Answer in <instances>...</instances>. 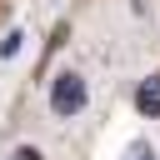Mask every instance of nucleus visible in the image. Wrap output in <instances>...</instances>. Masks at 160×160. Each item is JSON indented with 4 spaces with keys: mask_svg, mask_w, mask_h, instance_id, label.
Here are the masks:
<instances>
[{
    "mask_svg": "<svg viewBox=\"0 0 160 160\" xmlns=\"http://www.w3.org/2000/svg\"><path fill=\"white\" fill-rule=\"evenodd\" d=\"M135 110H140V115H160V75H150V80L135 90Z\"/></svg>",
    "mask_w": 160,
    "mask_h": 160,
    "instance_id": "nucleus-2",
    "label": "nucleus"
},
{
    "mask_svg": "<svg viewBox=\"0 0 160 160\" xmlns=\"http://www.w3.org/2000/svg\"><path fill=\"white\" fill-rule=\"evenodd\" d=\"M50 110L60 115V120H70V115H80L85 110V80L70 70V75H60L55 85H50Z\"/></svg>",
    "mask_w": 160,
    "mask_h": 160,
    "instance_id": "nucleus-1",
    "label": "nucleus"
},
{
    "mask_svg": "<svg viewBox=\"0 0 160 160\" xmlns=\"http://www.w3.org/2000/svg\"><path fill=\"white\" fill-rule=\"evenodd\" d=\"M125 160H155V150H150V145H145V140H135V145H130V150H125Z\"/></svg>",
    "mask_w": 160,
    "mask_h": 160,
    "instance_id": "nucleus-3",
    "label": "nucleus"
},
{
    "mask_svg": "<svg viewBox=\"0 0 160 160\" xmlns=\"http://www.w3.org/2000/svg\"><path fill=\"white\" fill-rule=\"evenodd\" d=\"M10 160H40V150H35V145H20V150H15Z\"/></svg>",
    "mask_w": 160,
    "mask_h": 160,
    "instance_id": "nucleus-4",
    "label": "nucleus"
}]
</instances>
